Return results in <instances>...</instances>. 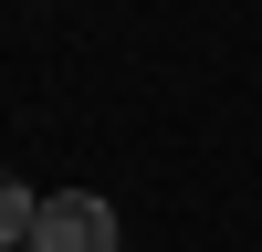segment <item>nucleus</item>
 <instances>
[{
    "label": "nucleus",
    "instance_id": "2",
    "mask_svg": "<svg viewBox=\"0 0 262 252\" xmlns=\"http://www.w3.org/2000/svg\"><path fill=\"white\" fill-rule=\"evenodd\" d=\"M32 221H42V200L0 168V252H32Z\"/></svg>",
    "mask_w": 262,
    "mask_h": 252
},
{
    "label": "nucleus",
    "instance_id": "1",
    "mask_svg": "<svg viewBox=\"0 0 262 252\" xmlns=\"http://www.w3.org/2000/svg\"><path fill=\"white\" fill-rule=\"evenodd\" d=\"M32 252H116V210H105L95 189H63V200H42Z\"/></svg>",
    "mask_w": 262,
    "mask_h": 252
}]
</instances>
